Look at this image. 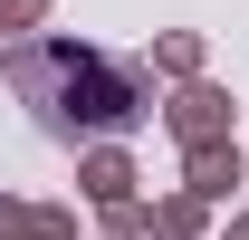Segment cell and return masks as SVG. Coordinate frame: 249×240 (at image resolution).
<instances>
[{"mask_svg":"<svg viewBox=\"0 0 249 240\" xmlns=\"http://www.w3.org/2000/svg\"><path fill=\"white\" fill-rule=\"evenodd\" d=\"M10 77H19V96H29L58 135H77V125H134L144 116L134 77L106 67V58H87V48H19Z\"/></svg>","mask_w":249,"mask_h":240,"instance_id":"obj_1","label":"cell"}]
</instances>
